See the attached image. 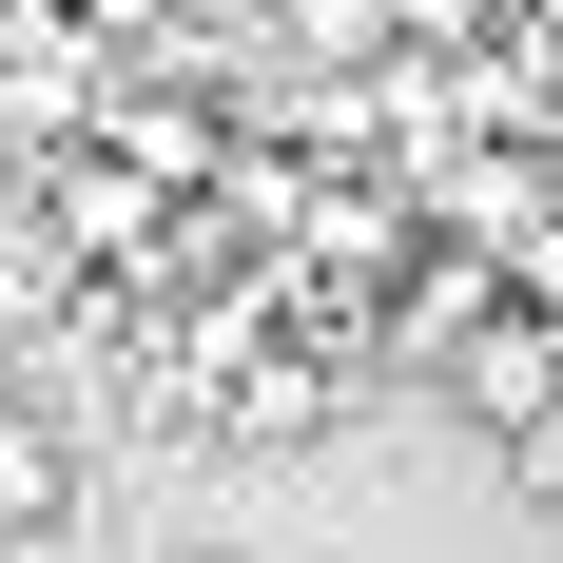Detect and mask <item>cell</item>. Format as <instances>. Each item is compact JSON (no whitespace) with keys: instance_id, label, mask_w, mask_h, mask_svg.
<instances>
[{"instance_id":"obj_1","label":"cell","mask_w":563,"mask_h":563,"mask_svg":"<svg viewBox=\"0 0 563 563\" xmlns=\"http://www.w3.org/2000/svg\"><path fill=\"white\" fill-rule=\"evenodd\" d=\"M448 408H466V428H506V448H525V428H544V408H563V331H544V311H486V331L448 350Z\"/></svg>"},{"instance_id":"obj_2","label":"cell","mask_w":563,"mask_h":563,"mask_svg":"<svg viewBox=\"0 0 563 563\" xmlns=\"http://www.w3.org/2000/svg\"><path fill=\"white\" fill-rule=\"evenodd\" d=\"M58 506H78V466H58V428H40V408H0V525L40 544Z\"/></svg>"},{"instance_id":"obj_3","label":"cell","mask_w":563,"mask_h":563,"mask_svg":"<svg viewBox=\"0 0 563 563\" xmlns=\"http://www.w3.org/2000/svg\"><path fill=\"white\" fill-rule=\"evenodd\" d=\"M525 486H544V506H563V408H544V428H525Z\"/></svg>"}]
</instances>
